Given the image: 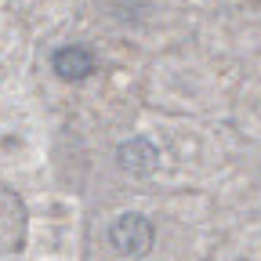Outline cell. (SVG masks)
<instances>
[{
    "instance_id": "6da1fadb",
    "label": "cell",
    "mask_w": 261,
    "mask_h": 261,
    "mask_svg": "<svg viewBox=\"0 0 261 261\" xmlns=\"http://www.w3.org/2000/svg\"><path fill=\"white\" fill-rule=\"evenodd\" d=\"M156 240V228L149 218L142 214H120L113 225H109V243L116 247V254L123 257H142Z\"/></svg>"
},
{
    "instance_id": "7a4b0ae2",
    "label": "cell",
    "mask_w": 261,
    "mask_h": 261,
    "mask_svg": "<svg viewBox=\"0 0 261 261\" xmlns=\"http://www.w3.org/2000/svg\"><path fill=\"white\" fill-rule=\"evenodd\" d=\"M116 160H120V167L127 174H152L160 167V149L149 138H130V142L120 145Z\"/></svg>"
},
{
    "instance_id": "3957f363",
    "label": "cell",
    "mask_w": 261,
    "mask_h": 261,
    "mask_svg": "<svg viewBox=\"0 0 261 261\" xmlns=\"http://www.w3.org/2000/svg\"><path fill=\"white\" fill-rule=\"evenodd\" d=\"M51 65H55V73H58L62 80H87V76L94 73V55H91V47L73 44V47L55 51Z\"/></svg>"
}]
</instances>
